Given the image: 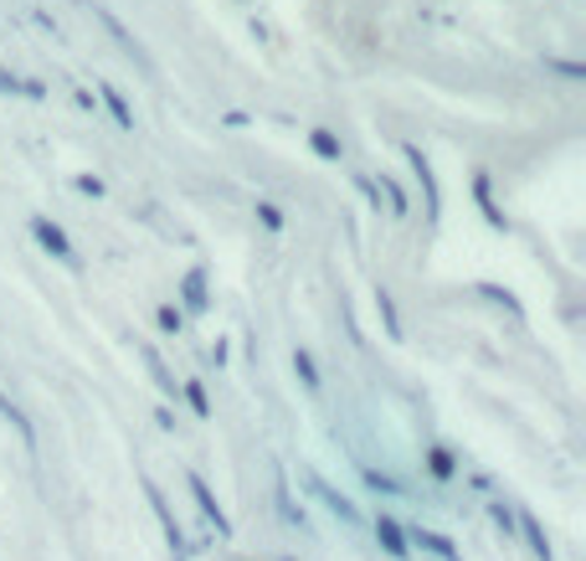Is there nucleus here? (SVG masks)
<instances>
[{"mask_svg":"<svg viewBox=\"0 0 586 561\" xmlns=\"http://www.w3.org/2000/svg\"><path fill=\"white\" fill-rule=\"evenodd\" d=\"M145 500H150V511H154V520H160V526H165V541H170V557H175V561H185V557H191V546H185V530H181V520H175V511H170V505H165V494L154 490L150 479H145Z\"/></svg>","mask_w":586,"mask_h":561,"instance_id":"f257e3e1","label":"nucleus"},{"mask_svg":"<svg viewBox=\"0 0 586 561\" xmlns=\"http://www.w3.org/2000/svg\"><path fill=\"white\" fill-rule=\"evenodd\" d=\"M402 154H406V165H412V175H417V186H422V196H427V221H437L443 217V196H437V175H433V160L417 150V145H402Z\"/></svg>","mask_w":586,"mask_h":561,"instance_id":"f03ea898","label":"nucleus"},{"mask_svg":"<svg viewBox=\"0 0 586 561\" xmlns=\"http://www.w3.org/2000/svg\"><path fill=\"white\" fill-rule=\"evenodd\" d=\"M32 238L42 242V248H47V253L57 257L62 268H78V253H72L68 232H62V227H57V221H51V217H32Z\"/></svg>","mask_w":586,"mask_h":561,"instance_id":"7ed1b4c3","label":"nucleus"},{"mask_svg":"<svg viewBox=\"0 0 586 561\" xmlns=\"http://www.w3.org/2000/svg\"><path fill=\"white\" fill-rule=\"evenodd\" d=\"M473 202H479V211H484V221L494 232H509V217H504V206L494 202V175L489 171H473Z\"/></svg>","mask_w":586,"mask_h":561,"instance_id":"20e7f679","label":"nucleus"},{"mask_svg":"<svg viewBox=\"0 0 586 561\" xmlns=\"http://www.w3.org/2000/svg\"><path fill=\"white\" fill-rule=\"evenodd\" d=\"M309 490H314L319 500H324V511L335 515V520H345V526H360V511H355V505H351V500H345V494L335 490V484H330V479L309 474Z\"/></svg>","mask_w":586,"mask_h":561,"instance_id":"39448f33","label":"nucleus"},{"mask_svg":"<svg viewBox=\"0 0 586 561\" xmlns=\"http://www.w3.org/2000/svg\"><path fill=\"white\" fill-rule=\"evenodd\" d=\"M185 484H191V494H196V505H202V515H206V520H211V526H217V536H221V541H227V536H232V520L221 515V505H217V494H211V484H206L202 474H191V479H185Z\"/></svg>","mask_w":586,"mask_h":561,"instance_id":"423d86ee","label":"nucleus"},{"mask_svg":"<svg viewBox=\"0 0 586 561\" xmlns=\"http://www.w3.org/2000/svg\"><path fill=\"white\" fill-rule=\"evenodd\" d=\"M376 541H381L386 557H397V561L412 557V546H406V526L402 520H391V515H376Z\"/></svg>","mask_w":586,"mask_h":561,"instance_id":"0eeeda50","label":"nucleus"},{"mask_svg":"<svg viewBox=\"0 0 586 561\" xmlns=\"http://www.w3.org/2000/svg\"><path fill=\"white\" fill-rule=\"evenodd\" d=\"M181 305L191 309V314H206V309H211V284H206V268H191L181 278Z\"/></svg>","mask_w":586,"mask_h":561,"instance_id":"6e6552de","label":"nucleus"},{"mask_svg":"<svg viewBox=\"0 0 586 561\" xmlns=\"http://www.w3.org/2000/svg\"><path fill=\"white\" fill-rule=\"evenodd\" d=\"M406 546H422V551H427V557H437V561H463V551H458L448 536H437V530H427V526L406 530Z\"/></svg>","mask_w":586,"mask_h":561,"instance_id":"1a4fd4ad","label":"nucleus"},{"mask_svg":"<svg viewBox=\"0 0 586 561\" xmlns=\"http://www.w3.org/2000/svg\"><path fill=\"white\" fill-rule=\"evenodd\" d=\"M93 16H99L103 26H108V36H114L118 47H124V51H129V57H135L139 68H150V57H145V51H139V42H135V36H129V26H124V21H118L114 11H103V5H93Z\"/></svg>","mask_w":586,"mask_h":561,"instance_id":"9d476101","label":"nucleus"},{"mask_svg":"<svg viewBox=\"0 0 586 561\" xmlns=\"http://www.w3.org/2000/svg\"><path fill=\"white\" fill-rule=\"evenodd\" d=\"M515 530L530 541V551H536V561H555V551H551V541H545V530H540V520L536 515H519L515 520Z\"/></svg>","mask_w":586,"mask_h":561,"instance_id":"9b49d317","label":"nucleus"},{"mask_svg":"<svg viewBox=\"0 0 586 561\" xmlns=\"http://www.w3.org/2000/svg\"><path fill=\"white\" fill-rule=\"evenodd\" d=\"M99 99H103V108L114 114L118 129H135V108H129V99H124L114 83H103V88H99Z\"/></svg>","mask_w":586,"mask_h":561,"instance_id":"f8f14e48","label":"nucleus"},{"mask_svg":"<svg viewBox=\"0 0 586 561\" xmlns=\"http://www.w3.org/2000/svg\"><path fill=\"white\" fill-rule=\"evenodd\" d=\"M139 356H145V366H150V376H154V387L165 391V397H181V381L165 371V360H160V351L154 345H139Z\"/></svg>","mask_w":586,"mask_h":561,"instance_id":"ddd939ff","label":"nucleus"},{"mask_svg":"<svg viewBox=\"0 0 586 561\" xmlns=\"http://www.w3.org/2000/svg\"><path fill=\"white\" fill-rule=\"evenodd\" d=\"M427 474H433V479H452V474H458V459H452L443 443H433V448H427Z\"/></svg>","mask_w":586,"mask_h":561,"instance_id":"4468645a","label":"nucleus"},{"mask_svg":"<svg viewBox=\"0 0 586 561\" xmlns=\"http://www.w3.org/2000/svg\"><path fill=\"white\" fill-rule=\"evenodd\" d=\"M294 371H299L303 391H319V387H324V381H319V360L309 356V351H303V345H299V351H294Z\"/></svg>","mask_w":586,"mask_h":561,"instance_id":"2eb2a0df","label":"nucleus"},{"mask_svg":"<svg viewBox=\"0 0 586 561\" xmlns=\"http://www.w3.org/2000/svg\"><path fill=\"white\" fill-rule=\"evenodd\" d=\"M376 309H381V320H386V335L402 341V314H397V305H391V294L386 289H376Z\"/></svg>","mask_w":586,"mask_h":561,"instance_id":"dca6fc26","label":"nucleus"},{"mask_svg":"<svg viewBox=\"0 0 586 561\" xmlns=\"http://www.w3.org/2000/svg\"><path fill=\"white\" fill-rule=\"evenodd\" d=\"M309 145H314V154L319 160H340V135H330V129H309Z\"/></svg>","mask_w":586,"mask_h":561,"instance_id":"f3484780","label":"nucleus"},{"mask_svg":"<svg viewBox=\"0 0 586 561\" xmlns=\"http://www.w3.org/2000/svg\"><path fill=\"white\" fill-rule=\"evenodd\" d=\"M181 397L191 402V412H196V417H211V397H206V381H185Z\"/></svg>","mask_w":586,"mask_h":561,"instance_id":"a211bd4d","label":"nucleus"},{"mask_svg":"<svg viewBox=\"0 0 586 561\" xmlns=\"http://www.w3.org/2000/svg\"><path fill=\"white\" fill-rule=\"evenodd\" d=\"M376 191L386 196V206H391V217H406V191L397 186L391 175H381V181H376Z\"/></svg>","mask_w":586,"mask_h":561,"instance_id":"6ab92c4d","label":"nucleus"},{"mask_svg":"<svg viewBox=\"0 0 586 561\" xmlns=\"http://www.w3.org/2000/svg\"><path fill=\"white\" fill-rule=\"evenodd\" d=\"M278 515H284L288 526H303V511L288 500V479H284V469H278Z\"/></svg>","mask_w":586,"mask_h":561,"instance_id":"aec40b11","label":"nucleus"},{"mask_svg":"<svg viewBox=\"0 0 586 561\" xmlns=\"http://www.w3.org/2000/svg\"><path fill=\"white\" fill-rule=\"evenodd\" d=\"M154 320H160V330H165V335H181V330H185V309L160 305V309H154Z\"/></svg>","mask_w":586,"mask_h":561,"instance_id":"412c9836","label":"nucleus"},{"mask_svg":"<svg viewBox=\"0 0 586 561\" xmlns=\"http://www.w3.org/2000/svg\"><path fill=\"white\" fill-rule=\"evenodd\" d=\"M360 479H366V484H370L376 494H402V479L381 474V469H360Z\"/></svg>","mask_w":586,"mask_h":561,"instance_id":"4be33fe9","label":"nucleus"},{"mask_svg":"<svg viewBox=\"0 0 586 561\" xmlns=\"http://www.w3.org/2000/svg\"><path fill=\"white\" fill-rule=\"evenodd\" d=\"M479 294H484L489 305H499V309H509V314H519V299L509 289H499V284H479Z\"/></svg>","mask_w":586,"mask_h":561,"instance_id":"5701e85b","label":"nucleus"},{"mask_svg":"<svg viewBox=\"0 0 586 561\" xmlns=\"http://www.w3.org/2000/svg\"><path fill=\"white\" fill-rule=\"evenodd\" d=\"M489 520L504 530V536H515V511L504 505V500H489Z\"/></svg>","mask_w":586,"mask_h":561,"instance_id":"b1692460","label":"nucleus"},{"mask_svg":"<svg viewBox=\"0 0 586 561\" xmlns=\"http://www.w3.org/2000/svg\"><path fill=\"white\" fill-rule=\"evenodd\" d=\"M257 221H263L268 232H284V211H278L273 202H257Z\"/></svg>","mask_w":586,"mask_h":561,"instance_id":"393cba45","label":"nucleus"},{"mask_svg":"<svg viewBox=\"0 0 586 561\" xmlns=\"http://www.w3.org/2000/svg\"><path fill=\"white\" fill-rule=\"evenodd\" d=\"M545 68L561 72V78H582V62H555V57H545Z\"/></svg>","mask_w":586,"mask_h":561,"instance_id":"a878e982","label":"nucleus"},{"mask_svg":"<svg viewBox=\"0 0 586 561\" xmlns=\"http://www.w3.org/2000/svg\"><path fill=\"white\" fill-rule=\"evenodd\" d=\"M78 191H83V196H103V181L99 175H78Z\"/></svg>","mask_w":586,"mask_h":561,"instance_id":"bb28decb","label":"nucleus"},{"mask_svg":"<svg viewBox=\"0 0 586 561\" xmlns=\"http://www.w3.org/2000/svg\"><path fill=\"white\" fill-rule=\"evenodd\" d=\"M0 93H5V99H11V93H21V78H16V72L0 68Z\"/></svg>","mask_w":586,"mask_h":561,"instance_id":"cd10ccee","label":"nucleus"},{"mask_svg":"<svg viewBox=\"0 0 586 561\" xmlns=\"http://www.w3.org/2000/svg\"><path fill=\"white\" fill-rule=\"evenodd\" d=\"M284 561H294V557H284Z\"/></svg>","mask_w":586,"mask_h":561,"instance_id":"c85d7f7f","label":"nucleus"}]
</instances>
